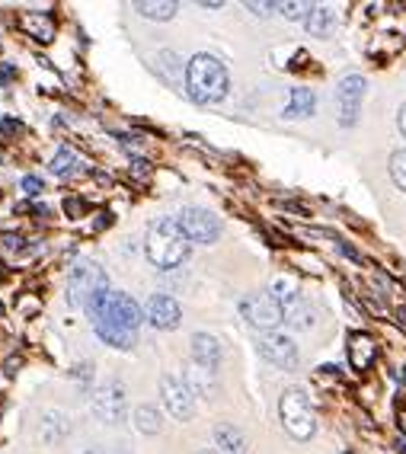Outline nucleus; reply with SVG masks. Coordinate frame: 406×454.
Listing matches in <instances>:
<instances>
[{
    "label": "nucleus",
    "instance_id": "f257e3e1",
    "mask_svg": "<svg viewBox=\"0 0 406 454\" xmlns=\"http://www.w3.org/2000/svg\"><path fill=\"white\" fill-rule=\"evenodd\" d=\"M93 326H97L99 340L115 346V349H131L135 346V330L144 320V310L135 304L125 292H106L90 308Z\"/></svg>",
    "mask_w": 406,
    "mask_h": 454
},
{
    "label": "nucleus",
    "instance_id": "f03ea898",
    "mask_svg": "<svg viewBox=\"0 0 406 454\" xmlns=\"http://www.w3.org/2000/svg\"><path fill=\"white\" fill-rule=\"evenodd\" d=\"M186 87L195 103H221L230 87L228 67L215 55H195L186 67Z\"/></svg>",
    "mask_w": 406,
    "mask_h": 454
},
{
    "label": "nucleus",
    "instance_id": "7ed1b4c3",
    "mask_svg": "<svg viewBox=\"0 0 406 454\" xmlns=\"http://www.w3.org/2000/svg\"><path fill=\"white\" fill-rule=\"evenodd\" d=\"M189 244L192 240L179 227V221L163 218L147 231V260L160 269H176L189 256Z\"/></svg>",
    "mask_w": 406,
    "mask_h": 454
},
{
    "label": "nucleus",
    "instance_id": "20e7f679",
    "mask_svg": "<svg viewBox=\"0 0 406 454\" xmlns=\"http://www.w3.org/2000/svg\"><path fill=\"white\" fill-rule=\"evenodd\" d=\"M109 285H106V272L97 266V262H81V266H74L71 278H67V301H71L74 308H93L99 301V294H106Z\"/></svg>",
    "mask_w": 406,
    "mask_h": 454
},
{
    "label": "nucleus",
    "instance_id": "39448f33",
    "mask_svg": "<svg viewBox=\"0 0 406 454\" xmlns=\"http://www.w3.org/2000/svg\"><path fill=\"white\" fill-rule=\"evenodd\" d=\"M278 413H282V426L288 429V435L298 442H308L317 429V419H314V410H310L304 390H285Z\"/></svg>",
    "mask_w": 406,
    "mask_h": 454
},
{
    "label": "nucleus",
    "instance_id": "423d86ee",
    "mask_svg": "<svg viewBox=\"0 0 406 454\" xmlns=\"http://www.w3.org/2000/svg\"><path fill=\"white\" fill-rule=\"evenodd\" d=\"M240 310H244V317L250 320L256 330H276L278 324L285 320V310L282 304H278L272 294L260 292V294H250V298L240 301Z\"/></svg>",
    "mask_w": 406,
    "mask_h": 454
},
{
    "label": "nucleus",
    "instance_id": "0eeeda50",
    "mask_svg": "<svg viewBox=\"0 0 406 454\" xmlns=\"http://www.w3.org/2000/svg\"><path fill=\"white\" fill-rule=\"evenodd\" d=\"M179 227L186 231V237L195 240V244H215L221 237V221L205 208H186L179 215Z\"/></svg>",
    "mask_w": 406,
    "mask_h": 454
},
{
    "label": "nucleus",
    "instance_id": "6e6552de",
    "mask_svg": "<svg viewBox=\"0 0 406 454\" xmlns=\"http://www.w3.org/2000/svg\"><path fill=\"white\" fill-rule=\"evenodd\" d=\"M93 413L99 416L103 422L115 426V422L125 419V387L119 381H106L103 387L97 390L93 397Z\"/></svg>",
    "mask_w": 406,
    "mask_h": 454
},
{
    "label": "nucleus",
    "instance_id": "1a4fd4ad",
    "mask_svg": "<svg viewBox=\"0 0 406 454\" xmlns=\"http://www.w3.org/2000/svg\"><path fill=\"white\" fill-rule=\"evenodd\" d=\"M362 99H365V81L352 74L346 81L340 83L336 90V103H340V122L342 125H355L358 119V109H362Z\"/></svg>",
    "mask_w": 406,
    "mask_h": 454
},
{
    "label": "nucleus",
    "instance_id": "9d476101",
    "mask_svg": "<svg viewBox=\"0 0 406 454\" xmlns=\"http://www.w3.org/2000/svg\"><path fill=\"white\" fill-rule=\"evenodd\" d=\"M160 397H163V406L170 410V416H176V419H183V422L192 416V410H195L192 390H189L183 381H176V378H163Z\"/></svg>",
    "mask_w": 406,
    "mask_h": 454
},
{
    "label": "nucleus",
    "instance_id": "9b49d317",
    "mask_svg": "<svg viewBox=\"0 0 406 454\" xmlns=\"http://www.w3.org/2000/svg\"><path fill=\"white\" fill-rule=\"evenodd\" d=\"M260 352L278 368H294V362H298V346L282 333H266L260 340Z\"/></svg>",
    "mask_w": 406,
    "mask_h": 454
},
{
    "label": "nucleus",
    "instance_id": "f8f14e48",
    "mask_svg": "<svg viewBox=\"0 0 406 454\" xmlns=\"http://www.w3.org/2000/svg\"><path fill=\"white\" fill-rule=\"evenodd\" d=\"M144 317L151 320V326L157 330H176L179 326V304L170 294H154L144 304Z\"/></svg>",
    "mask_w": 406,
    "mask_h": 454
},
{
    "label": "nucleus",
    "instance_id": "ddd939ff",
    "mask_svg": "<svg viewBox=\"0 0 406 454\" xmlns=\"http://www.w3.org/2000/svg\"><path fill=\"white\" fill-rule=\"evenodd\" d=\"M192 356L202 368L215 372V368H218V362H221L218 340H215V336H208V333H195V336H192Z\"/></svg>",
    "mask_w": 406,
    "mask_h": 454
},
{
    "label": "nucleus",
    "instance_id": "4468645a",
    "mask_svg": "<svg viewBox=\"0 0 406 454\" xmlns=\"http://www.w3.org/2000/svg\"><path fill=\"white\" fill-rule=\"evenodd\" d=\"M20 26H23V33H29L35 42L55 39V23H51V17H42V13H23V17H20Z\"/></svg>",
    "mask_w": 406,
    "mask_h": 454
},
{
    "label": "nucleus",
    "instance_id": "2eb2a0df",
    "mask_svg": "<svg viewBox=\"0 0 406 454\" xmlns=\"http://www.w3.org/2000/svg\"><path fill=\"white\" fill-rule=\"evenodd\" d=\"M215 442H218V448L224 454H244L246 451V438H244V432L240 429H234V426H218L215 429Z\"/></svg>",
    "mask_w": 406,
    "mask_h": 454
},
{
    "label": "nucleus",
    "instance_id": "dca6fc26",
    "mask_svg": "<svg viewBox=\"0 0 406 454\" xmlns=\"http://www.w3.org/2000/svg\"><path fill=\"white\" fill-rule=\"evenodd\" d=\"M349 362L355 368H368L374 362V342L368 336H352L349 342Z\"/></svg>",
    "mask_w": 406,
    "mask_h": 454
},
{
    "label": "nucleus",
    "instance_id": "f3484780",
    "mask_svg": "<svg viewBox=\"0 0 406 454\" xmlns=\"http://www.w3.org/2000/svg\"><path fill=\"white\" fill-rule=\"evenodd\" d=\"M314 93H310L308 87H294L292 90V103H288V115L292 119H304V115H310L314 113Z\"/></svg>",
    "mask_w": 406,
    "mask_h": 454
},
{
    "label": "nucleus",
    "instance_id": "a211bd4d",
    "mask_svg": "<svg viewBox=\"0 0 406 454\" xmlns=\"http://www.w3.org/2000/svg\"><path fill=\"white\" fill-rule=\"evenodd\" d=\"M135 10L147 20H173L176 17V4H170V0H160V4H154V0H141V4H135Z\"/></svg>",
    "mask_w": 406,
    "mask_h": 454
},
{
    "label": "nucleus",
    "instance_id": "6ab92c4d",
    "mask_svg": "<svg viewBox=\"0 0 406 454\" xmlns=\"http://www.w3.org/2000/svg\"><path fill=\"white\" fill-rule=\"evenodd\" d=\"M135 426H138V432H144V435H157V432H160V413H157L154 406H138V410H135Z\"/></svg>",
    "mask_w": 406,
    "mask_h": 454
},
{
    "label": "nucleus",
    "instance_id": "aec40b11",
    "mask_svg": "<svg viewBox=\"0 0 406 454\" xmlns=\"http://www.w3.org/2000/svg\"><path fill=\"white\" fill-rule=\"evenodd\" d=\"M272 298L278 301V304H282V310L288 308V304H292V301H298L301 294H298V285H294V278H276V285H272Z\"/></svg>",
    "mask_w": 406,
    "mask_h": 454
},
{
    "label": "nucleus",
    "instance_id": "412c9836",
    "mask_svg": "<svg viewBox=\"0 0 406 454\" xmlns=\"http://www.w3.org/2000/svg\"><path fill=\"white\" fill-rule=\"evenodd\" d=\"M330 10L326 7H310L308 20H304V26H308L310 35H326V29H330Z\"/></svg>",
    "mask_w": 406,
    "mask_h": 454
},
{
    "label": "nucleus",
    "instance_id": "4be33fe9",
    "mask_svg": "<svg viewBox=\"0 0 406 454\" xmlns=\"http://www.w3.org/2000/svg\"><path fill=\"white\" fill-rule=\"evenodd\" d=\"M285 320H288L292 326H310V320H314V317H310L308 304H304V301L298 298V301H292V304L285 308Z\"/></svg>",
    "mask_w": 406,
    "mask_h": 454
},
{
    "label": "nucleus",
    "instance_id": "5701e85b",
    "mask_svg": "<svg viewBox=\"0 0 406 454\" xmlns=\"http://www.w3.org/2000/svg\"><path fill=\"white\" fill-rule=\"evenodd\" d=\"M390 176H394L400 192H406V151H394V157H390Z\"/></svg>",
    "mask_w": 406,
    "mask_h": 454
},
{
    "label": "nucleus",
    "instance_id": "b1692460",
    "mask_svg": "<svg viewBox=\"0 0 406 454\" xmlns=\"http://www.w3.org/2000/svg\"><path fill=\"white\" fill-rule=\"evenodd\" d=\"M51 173H55V176H65V173H74V154L67 151V147H61V151H58V157L51 160Z\"/></svg>",
    "mask_w": 406,
    "mask_h": 454
},
{
    "label": "nucleus",
    "instance_id": "393cba45",
    "mask_svg": "<svg viewBox=\"0 0 406 454\" xmlns=\"http://www.w3.org/2000/svg\"><path fill=\"white\" fill-rule=\"evenodd\" d=\"M205 368H192V372H189V381H186V387L189 390H202V394H208V390H212V378H205Z\"/></svg>",
    "mask_w": 406,
    "mask_h": 454
},
{
    "label": "nucleus",
    "instance_id": "a878e982",
    "mask_svg": "<svg viewBox=\"0 0 406 454\" xmlns=\"http://www.w3.org/2000/svg\"><path fill=\"white\" fill-rule=\"evenodd\" d=\"M278 10H282V17H288V20H308L310 4H278Z\"/></svg>",
    "mask_w": 406,
    "mask_h": 454
},
{
    "label": "nucleus",
    "instance_id": "bb28decb",
    "mask_svg": "<svg viewBox=\"0 0 406 454\" xmlns=\"http://www.w3.org/2000/svg\"><path fill=\"white\" fill-rule=\"evenodd\" d=\"M23 189H26L29 195H39V192H42V179H39V176H26V179H23Z\"/></svg>",
    "mask_w": 406,
    "mask_h": 454
},
{
    "label": "nucleus",
    "instance_id": "cd10ccee",
    "mask_svg": "<svg viewBox=\"0 0 406 454\" xmlns=\"http://www.w3.org/2000/svg\"><path fill=\"white\" fill-rule=\"evenodd\" d=\"M246 7H250L256 17H266L269 10H278V4H246Z\"/></svg>",
    "mask_w": 406,
    "mask_h": 454
},
{
    "label": "nucleus",
    "instance_id": "c85d7f7f",
    "mask_svg": "<svg viewBox=\"0 0 406 454\" xmlns=\"http://www.w3.org/2000/svg\"><path fill=\"white\" fill-rule=\"evenodd\" d=\"M0 131H23V125L13 122V119H7V122H0Z\"/></svg>",
    "mask_w": 406,
    "mask_h": 454
},
{
    "label": "nucleus",
    "instance_id": "c756f323",
    "mask_svg": "<svg viewBox=\"0 0 406 454\" xmlns=\"http://www.w3.org/2000/svg\"><path fill=\"white\" fill-rule=\"evenodd\" d=\"M10 77H13V67H10V65H0V83H10Z\"/></svg>",
    "mask_w": 406,
    "mask_h": 454
},
{
    "label": "nucleus",
    "instance_id": "7c9ffc66",
    "mask_svg": "<svg viewBox=\"0 0 406 454\" xmlns=\"http://www.w3.org/2000/svg\"><path fill=\"white\" fill-rule=\"evenodd\" d=\"M397 125H400V135L406 138V103H403V109H400V115H397Z\"/></svg>",
    "mask_w": 406,
    "mask_h": 454
},
{
    "label": "nucleus",
    "instance_id": "2f4dec72",
    "mask_svg": "<svg viewBox=\"0 0 406 454\" xmlns=\"http://www.w3.org/2000/svg\"><path fill=\"white\" fill-rule=\"evenodd\" d=\"M87 454H99V451H87Z\"/></svg>",
    "mask_w": 406,
    "mask_h": 454
},
{
    "label": "nucleus",
    "instance_id": "473e14b6",
    "mask_svg": "<svg viewBox=\"0 0 406 454\" xmlns=\"http://www.w3.org/2000/svg\"><path fill=\"white\" fill-rule=\"evenodd\" d=\"M202 454H212V451H202Z\"/></svg>",
    "mask_w": 406,
    "mask_h": 454
},
{
    "label": "nucleus",
    "instance_id": "72a5a7b5",
    "mask_svg": "<svg viewBox=\"0 0 406 454\" xmlns=\"http://www.w3.org/2000/svg\"><path fill=\"white\" fill-rule=\"evenodd\" d=\"M0 314H4V308H0Z\"/></svg>",
    "mask_w": 406,
    "mask_h": 454
}]
</instances>
